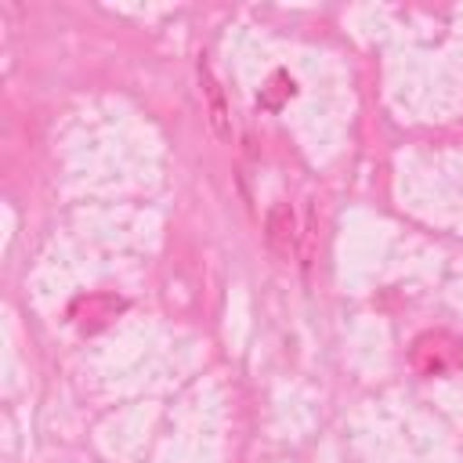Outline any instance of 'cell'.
<instances>
[{"label": "cell", "mask_w": 463, "mask_h": 463, "mask_svg": "<svg viewBox=\"0 0 463 463\" xmlns=\"http://www.w3.org/2000/svg\"><path fill=\"white\" fill-rule=\"evenodd\" d=\"M409 362H412V369L423 373V376H445V373H452V369L463 365V340H456V336L445 333V329L420 333V336L412 340Z\"/></svg>", "instance_id": "obj_1"}, {"label": "cell", "mask_w": 463, "mask_h": 463, "mask_svg": "<svg viewBox=\"0 0 463 463\" xmlns=\"http://www.w3.org/2000/svg\"><path fill=\"white\" fill-rule=\"evenodd\" d=\"M195 72H199V94H203V105H206L210 134L221 145H228L232 141V105H228V94H224V87H221V80H217V72H213L206 54H199Z\"/></svg>", "instance_id": "obj_2"}, {"label": "cell", "mask_w": 463, "mask_h": 463, "mask_svg": "<svg viewBox=\"0 0 463 463\" xmlns=\"http://www.w3.org/2000/svg\"><path fill=\"white\" fill-rule=\"evenodd\" d=\"M297 242H300V232H297V213L286 199L271 203L268 213H264V246L275 260H289L297 253Z\"/></svg>", "instance_id": "obj_3"}, {"label": "cell", "mask_w": 463, "mask_h": 463, "mask_svg": "<svg viewBox=\"0 0 463 463\" xmlns=\"http://www.w3.org/2000/svg\"><path fill=\"white\" fill-rule=\"evenodd\" d=\"M119 311H127V300L116 297V293H90V297H80L72 304V322L80 333H101Z\"/></svg>", "instance_id": "obj_4"}, {"label": "cell", "mask_w": 463, "mask_h": 463, "mask_svg": "<svg viewBox=\"0 0 463 463\" xmlns=\"http://www.w3.org/2000/svg\"><path fill=\"white\" fill-rule=\"evenodd\" d=\"M293 94H297V83H293V76L279 69V72H271V80L260 87V98H257V105H260V109H268V112H279V109H282V105H286Z\"/></svg>", "instance_id": "obj_5"}]
</instances>
